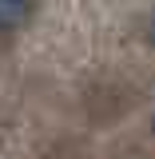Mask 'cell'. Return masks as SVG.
Masks as SVG:
<instances>
[{"mask_svg":"<svg viewBox=\"0 0 155 159\" xmlns=\"http://www.w3.org/2000/svg\"><path fill=\"white\" fill-rule=\"evenodd\" d=\"M32 16V0H0V32H16Z\"/></svg>","mask_w":155,"mask_h":159,"instance_id":"1","label":"cell"}]
</instances>
